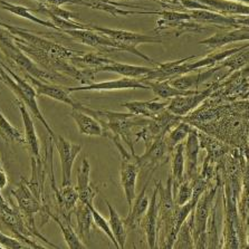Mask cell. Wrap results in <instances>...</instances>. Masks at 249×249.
<instances>
[{
    "label": "cell",
    "instance_id": "1",
    "mask_svg": "<svg viewBox=\"0 0 249 249\" xmlns=\"http://www.w3.org/2000/svg\"><path fill=\"white\" fill-rule=\"evenodd\" d=\"M0 81L15 94L18 101L24 103L27 110L45 126L51 138L54 139L56 137L55 132L53 131L50 123L47 122V120L45 119V116L38 107V103H37V96L38 95H37L35 89L27 81L22 80L20 76H18L13 70H10L8 66L5 65L1 60H0Z\"/></svg>",
    "mask_w": 249,
    "mask_h": 249
},
{
    "label": "cell",
    "instance_id": "2",
    "mask_svg": "<svg viewBox=\"0 0 249 249\" xmlns=\"http://www.w3.org/2000/svg\"><path fill=\"white\" fill-rule=\"evenodd\" d=\"M0 50L5 54L10 62L16 64L24 74H29L36 77L37 80L44 82H57L70 80V77L60 73H52L47 71L37 65L34 60L30 59L27 55L17 46L11 34L6 28L0 27Z\"/></svg>",
    "mask_w": 249,
    "mask_h": 249
},
{
    "label": "cell",
    "instance_id": "3",
    "mask_svg": "<svg viewBox=\"0 0 249 249\" xmlns=\"http://www.w3.org/2000/svg\"><path fill=\"white\" fill-rule=\"evenodd\" d=\"M62 33L66 34L70 37H71L74 40H76L77 43L88 45V46L97 48L101 52H112V51H125L129 52L131 54H134L139 56L140 58L146 60V62L154 63L157 62L146 56L145 54L140 52L137 47H130L125 46V45L116 43L111 38H108L107 36L103 35L99 32H95V30L92 29H65L62 30Z\"/></svg>",
    "mask_w": 249,
    "mask_h": 249
},
{
    "label": "cell",
    "instance_id": "4",
    "mask_svg": "<svg viewBox=\"0 0 249 249\" xmlns=\"http://www.w3.org/2000/svg\"><path fill=\"white\" fill-rule=\"evenodd\" d=\"M220 179H217L216 184H213L210 188H206L198 199L197 205L194 209V241L195 248H206L207 240V224L214 203V197L219 188Z\"/></svg>",
    "mask_w": 249,
    "mask_h": 249
},
{
    "label": "cell",
    "instance_id": "5",
    "mask_svg": "<svg viewBox=\"0 0 249 249\" xmlns=\"http://www.w3.org/2000/svg\"><path fill=\"white\" fill-rule=\"evenodd\" d=\"M0 27L6 28L10 34H13L14 36L18 37L22 40H25L26 43L32 45V46L38 48V50L44 51L47 54H50L53 57H57L66 60H71L73 57L77 55L83 54V52L71 50V48H67L63 45L56 44L54 41L48 40L44 37H39L35 35V34L28 32L24 28L16 27V26L5 24V22H0Z\"/></svg>",
    "mask_w": 249,
    "mask_h": 249
},
{
    "label": "cell",
    "instance_id": "6",
    "mask_svg": "<svg viewBox=\"0 0 249 249\" xmlns=\"http://www.w3.org/2000/svg\"><path fill=\"white\" fill-rule=\"evenodd\" d=\"M89 29L99 32L103 35L107 36L108 38L113 39L116 43L125 45L130 47H138L140 44H161L162 39L158 36H150L143 35V34H138L129 30L122 29H112L107 27H101V26L89 24Z\"/></svg>",
    "mask_w": 249,
    "mask_h": 249
},
{
    "label": "cell",
    "instance_id": "7",
    "mask_svg": "<svg viewBox=\"0 0 249 249\" xmlns=\"http://www.w3.org/2000/svg\"><path fill=\"white\" fill-rule=\"evenodd\" d=\"M54 144L57 149L60 165H62V186H69L71 183V169L74 161L82 151L83 145L71 143L60 135L54 138Z\"/></svg>",
    "mask_w": 249,
    "mask_h": 249
},
{
    "label": "cell",
    "instance_id": "8",
    "mask_svg": "<svg viewBox=\"0 0 249 249\" xmlns=\"http://www.w3.org/2000/svg\"><path fill=\"white\" fill-rule=\"evenodd\" d=\"M191 19L196 20L200 24L206 25H214L218 28H241L248 26V16H245L244 19L232 16H227L216 11L211 10H202V9H194L189 13Z\"/></svg>",
    "mask_w": 249,
    "mask_h": 249
},
{
    "label": "cell",
    "instance_id": "9",
    "mask_svg": "<svg viewBox=\"0 0 249 249\" xmlns=\"http://www.w3.org/2000/svg\"><path fill=\"white\" fill-rule=\"evenodd\" d=\"M216 89L217 84H213L207 89L198 90L197 93L190 94V95L173 97L171 101H169L167 110L171 112L172 114L184 118L188 113H190L192 110L197 108L203 101L208 99Z\"/></svg>",
    "mask_w": 249,
    "mask_h": 249
},
{
    "label": "cell",
    "instance_id": "10",
    "mask_svg": "<svg viewBox=\"0 0 249 249\" xmlns=\"http://www.w3.org/2000/svg\"><path fill=\"white\" fill-rule=\"evenodd\" d=\"M150 89L149 86L139 80V78H130V77H122L120 80L113 81H105V82H93L88 85L75 86V88H65V89L71 93L78 92V90H120V89Z\"/></svg>",
    "mask_w": 249,
    "mask_h": 249
},
{
    "label": "cell",
    "instance_id": "11",
    "mask_svg": "<svg viewBox=\"0 0 249 249\" xmlns=\"http://www.w3.org/2000/svg\"><path fill=\"white\" fill-rule=\"evenodd\" d=\"M135 157L130 156L127 158H122V162H121V184H122L129 208L135 198V186H137V178L140 171Z\"/></svg>",
    "mask_w": 249,
    "mask_h": 249
},
{
    "label": "cell",
    "instance_id": "12",
    "mask_svg": "<svg viewBox=\"0 0 249 249\" xmlns=\"http://www.w3.org/2000/svg\"><path fill=\"white\" fill-rule=\"evenodd\" d=\"M145 146V153L141 157H135V161H137L140 170L143 168H150L151 170L156 169L162 164V161L165 162L170 157L164 137L156 139Z\"/></svg>",
    "mask_w": 249,
    "mask_h": 249
},
{
    "label": "cell",
    "instance_id": "13",
    "mask_svg": "<svg viewBox=\"0 0 249 249\" xmlns=\"http://www.w3.org/2000/svg\"><path fill=\"white\" fill-rule=\"evenodd\" d=\"M25 80L27 81L34 89H35L37 95L48 96L53 100L62 102V103L70 105L71 107H74L75 105L77 104V102H75L73 99H71L70 93L67 92L65 88H63V86H58L54 84V83L39 81L37 80L36 77H34L29 74H25Z\"/></svg>",
    "mask_w": 249,
    "mask_h": 249
},
{
    "label": "cell",
    "instance_id": "14",
    "mask_svg": "<svg viewBox=\"0 0 249 249\" xmlns=\"http://www.w3.org/2000/svg\"><path fill=\"white\" fill-rule=\"evenodd\" d=\"M158 187H154L152 199L149 201L148 209L144 216H143L140 227L144 230L146 236V243L149 248H158Z\"/></svg>",
    "mask_w": 249,
    "mask_h": 249
},
{
    "label": "cell",
    "instance_id": "15",
    "mask_svg": "<svg viewBox=\"0 0 249 249\" xmlns=\"http://www.w3.org/2000/svg\"><path fill=\"white\" fill-rule=\"evenodd\" d=\"M200 150V142L198 138V130L191 127L184 142V159H187V175L184 178L194 180L198 177V154Z\"/></svg>",
    "mask_w": 249,
    "mask_h": 249
},
{
    "label": "cell",
    "instance_id": "16",
    "mask_svg": "<svg viewBox=\"0 0 249 249\" xmlns=\"http://www.w3.org/2000/svg\"><path fill=\"white\" fill-rule=\"evenodd\" d=\"M249 39V28L241 27L235 28L233 30H225V32H218L213 34V36L208 38L202 39L199 41V45H206L213 50H217L222 46H226L230 43H236V41H241Z\"/></svg>",
    "mask_w": 249,
    "mask_h": 249
},
{
    "label": "cell",
    "instance_id": "17",
    "mask_svg": "<svg viewBox=\"0 0 249 249\" xmlns=\"http://www.w3.org/2000/svg\"><path fill=\"white\" fill-rule=\"evenodd\" d=\"M149 182L150 179H148V182L143 187V189L140 192L138 197L135 196L133 202H132V206L129 208V214L123 220L124 226L129 230H135L140 227L142 218L145 214L146 209H148L150 200L146 197V188L149 186Z\"/></svg>",
    "mask_w": 249,
    "mask_h": 249
},
{
    "label": "cell",
    "instance_id": "18",
    "mask_svg": "<svg viewBox=\"0 0 249 249\" xmlns=\"http://www.w3.org/2000/svg\"><path fill=\"white\" fill-rule=\"evenodd\" d=\"M18 108H19L22 123H24L25 144L27 145V149L30 154H32V157L35 158L36 160H40L39 140L38 137H37L33 119L32 116H30V112L27 110V107H25L24 103H21L20 101H18Z\"/></svg>",
    "mask_w": 249,
    "mask_h": 249
},
{
    "label": "cell",
    "instance_id": "19",
    "mask_svg": "<svg viewBox=\"0 0 249 249\" xmlns=\"http://www.w3.org/2000/svg\"><path fill=\"white\" fill-rule=\"evenodd\" d=\"M90 165L86 158L82 161V165L77 172V186L75 187L78 194V200L86 206H93L97 192L89 182Z\"/></svg>",
    "mask_w": 249,
    "mask_h": 249
},
{
    "label": "cell",
    "instance_id": "20",
    "mask_svg": "<svg viewBox=\"0 0 249 249\" xmlns=\"http://www.w3.org/2000/svg\"><path fill=\"white\" fill-rule=\"evenodd\" d=\"M189 20H164L159 19L157 21V27L154 28V33L161 35L163 30H169L168 33H173L176 36H180L186 33H201L207 29V25H202L200 22H194Z\"/></svg>",
    "mask_w": 249,
    "mask_h": 249
},
{
    "label": "cell",
    "instance_id": "21",
    "mask_svg": "<svg viewBox=\"0 0 249 249\" xmlns=\"http://www.w3.org/2000/svg\"><path fill=\"white\" fill-rule=\"evenodd\" d=\"M168 104H169V100H165L163 102H158L156 100H153V101H146V102L131 101V102H125V103H122L121 105L124 107H126L132 114L144 116V118H148V119H153L154 116L159 114L160 112L165 110L168 107Z\"/></svg>",
    "mask_w": 249,
    "mask_h": 249
},
{
    "label": "cell",
    "instance_id": "22",
    "mask_svg": "<svg viewBox=\"0 0 249 249\" xmlns=\"http://www.w3.org/2000/svg\"><path fill=\"white\" fill-rule=\"evenodd\" d=\"M202 5L209 7L211 11L222 15H245L248 16V3H243L235 0H197Z\"/></svg>",
    "mask_w": 249,
    "mask_h": 249
},
{
    "label": "cell",
    "instance_id": "23",
    "mask_svg": "<svg viewBox=\"0 0 249 249\" xmlns=\"http://www.w3.org/2000/svg\"><path fill=\"white\" fill-rule=\"evenodd\" d=\"M140 80V78H139ZM143 84L149 86L150 89H152L154 95L158 99L162 100H170L173 99V97L177 96H184V95H190V94L197 93V89H191V90H184V89H179L172 86L169 83V80L164 81H144L140 80Z\"/></svg>",
    "mask_w": 249,
    "mask_h": 249
},
{
    "label": "cell",
    "instance_id": "24",
    "mask_svg": "<svg viewBox=\"0 0 249 249\" xmlns=\"http://www.w3.org/2000/svg\"><path fill=\"white\" fill-rule=\"evenodd\" d=\"M71 116L76 123L81 134L89 135V137H102L103 135V129H102L101 124L90 115L73 107Z\"/></svg>",
    "mask_w": 249,
    "mask_h": 249
},
{
    "label": "cell",
    "instance_id": "25",
    "mask_svg": "<svg viewBox=\"0 0 249 249\" xmlns=\"http://www.w3.org/2000/svg\"><path fill=\"white\" fill-rule=\"evenodd\" d=\"M184 142H180L171 154V179H172V194L175 195L179 184L184 180Z\"/></svg>",
    "mask_w": 249,
    "mask_h": 249
},
{
    "label": "cell",
    "instance_id": "26",
    "mask_svg": "<svg viewBox=\"0 0 249 249\" xmlns=\"http://www.w3.org/2000/svg\"><path fill=\"white\" fill-rule=\"evenodd\" d=\"M54 191L58 206L63 210L62 216L65 219L70 220V213L73 211L74 207L78 202V194L76 188L71 186V183L69 186H62V188L58 190L56 189V186L54 183Z\"/></svg>",
    "mask_w": 249,
    "mask_h": 249
},
{
    "label": "cell",
    "instance_id": "27",
    "mask_svg": "<svg viewBox=\"0 0 249 249\" xmlns=\"http://www.w3.org/2000/svg\"><path fill=\"white\" fill-rule=\"evenodd\" d=\"M220 66L214 67L213 70H209L207 71H200L198 74L195 75H180V76H177L176 78H171L169 80V83L175 88L179 89H184V90H191V89H198V86L203 83L205 81L208 80V78L213 75L216 71H219Z\"/></svg>",
    "mask_w": 249,
    "mask_h": 249
},
{
    "label": "cell",
    "instance_id": "28",
    "mask_svg": "<svg viewBox=\"0 0 249 249\" xmlns=\"http://www.w3.org/2000/svg\"><path fill=\"white\" fill-rule=\"evenodd\" d=\"M73 211L75 213L77 220V231L83 243L88 241L90 238V229H92L93 216L90 213L89 207L78 200L76 206L74 207Z\"/></svg>",
    "mask_w": 249,
    "mask_h": 249
},
{
    "label": "cell",
    "instance_id": "29",
    "mask_svg": "<svg viewBox=\"0 0 249 249\" xmlns=\"http://www.w3.org/2000/svg\"><path fill=\"white\" fill-rule=\"evenodd\" d=\"M151 71H152L151 67L130 65V64H122L118 62H113L112 64L102 66L97 70V71H112V73L120 74L124 77L130 78H142L144 77L146 74L150 73Z\"/></svg>",
    "mask_w": 249,
    "mask_h": 249
},
{
    "label": "cell",
    "instance_id": "30",
    "mask_svg": "<svg viewBox=\"0 0 249 249\" xmlns=\"http://www.w3.org/2000/svg\"><path fill=\"white\" fill-rule=\"evenodd\" d=\"M248 47V44L245 45L244 47H237V48H232V50H228L225 52H218V53H211V54L207 55L206 57H203L201 59L197 60V62H188V71H194L196 70L202 69V67H213L214 65H217L218 63H221L225 58L229 57L230 55L235 54V53H238L240 51L245 50V48Z\"/></svg>",
    "mask_w": 249,
    "mask_h": 249
},
{
    "label": "cell",
    "instance_id": "31",
    "mask_svg": "<svg viewBox=\"0 0 249 249\" xmlns=\"http://www.w3.org/2000/svg\"><path fill=\"white\" fill-rule=\"evenodd\" d=\"M172 248H195L194 241V210L188 216L177 235V238Z\"/></svg>",
    "mask_w": 249,
    "mask_h": 249
},
{
    "label": "cell",
    "instance_id": "32",
    "mask_svg": "<svg viewBox=\"0 0 249 249\" xmlns=\"http://www.w3.org/2000/svg\"><path fill=\"white\" fill-rule=\"evenodd\" d=\"M104 201L107 206L108 213H110V220H108V225H110V228L112 230L113 235H114L116 241H118L120 249H123L124 246H125V241H126V228L125 226H124L122 218H121L120 214L118 213V211L113 208V206L107 201V199H105Z\"/></svg>",
    "mask_w": 249,
    "mask_h": 249
},
{
    "label": "cell",
    "instance_id": "33",
    "mask_svg": "<svg viewBox=\"0 0 249 249\" xmlns=\"http://www.w3.org/2000/svg\"><path fill=\"white\" fill-rule=\"evenodd\" d=\"M0 6L2 7V9L9 11V13L16 15V16H19L21 18H25V19H28L30 21L35 22V24L45 26V27L54 28L56 30H58V28L56 27V26L53 24L52 21L43 20V19H40V18H38V17L34 16V15L29 11V9L26 8V7H24V6L15 5V3H11V2H8V1H3V0H1V1H0Z\"/></svg>",
    "mask_w": 249,
    "mask_h": 249
},
{
    "label": "cell",
    "instance_id": "34",
    "mask_svg": "<svg viewBox=\"0 0 249 249\" xmlns=\"http://www.w3.org/2000/svg\"><path fill=\"white\" fill-rule=\"evenodd\" d=\"M50 216L56 222H57V225L59 226L60 231H62L63 236H64V239H65L66 244H67V247H69L70 249H84V248H88V246H86V245L83 244V241L80 238V236H78L77 233L74 231V229L71 227L70 220L64 221V218H63V220H60L57 216H53L52 213H50Z\"/></svg>",
    "mask_w": 249,
    "mask_h": 249
},
{
    "label": "cell",
    "instance_id": "35",
    "mask_svg": "<svg viewBox=\"0 0 249 249\" xmlns=\"http://www.w3.org/2000/svg\"><path fill=\"white\" fill-rule=\"evenodd\" d=\"M191 124L181 121V122L170 130L167 134L164 135V141L167 144V149L169 154H171L172 150L179 144L180 142H183V140L187 138L188 133L191 130Z\"/></svg>",
    "mask_w": 249,
    "mask_h": 249
},
{
    "label": "cell",
    "instance_id": "36",
    "mask_svg": "<svg viewBox=\"0 0 249 249\" xmlns=\"http://www.w3.org/2000/svg\"><path fill=\"white\" fill-rule=\"evenodd\" d=\"M70 62L75 66H76L77 64L89 66L97 71L100 67L112 64L114 60L104 57V56H102L101 54H95V53H83L81 55L75 56V57L71 58Z\"/></svg>",
    "mask_w": 249,
    "mask_h": 249
},
{
    "label": "cell",
    "instance_id": "37",
    "mask_svg": "<svg viewBox=\"0 0 249 249\" xmlns=\"http://www.w3.org/2000/svg\"><path fill=\"white\" fill-rule=\"evenodd\" d=\"M0 137L7 143H18L25 144L24 133L17 127L11 125L9 121L5 118V115L0 112Z\"/></svg>",
    "mask_w": 249,
    "mask_h": 249
},
{
    "label": "cell",
    "instance_id": "38",
    "mask_svg": "<svg viewBox=\"0 0 249 249\" xmlns=\"http://www.w3.org/2000/svg\"><path fill=\"white\" fill-rule=\"evenodd\" d=\"M35 11L39 14H43L46 16V15H54L56 17L63 18V19L67 20H74L76 21L77 18H80L77 14L73 13V11H69L66 9H62L60 6L52 5V3H46V2H39L38 8L35 9Z\"/></svg>",
    "mask_w": 249,
    "mask_h": 249
},
{
    "label": "cell",
    "instance_id": "39",
    "mask_svg": "<svg viewBox=\"0 0 249 249\" xmlns=\"http://www.w3.org/2000/svg\"><path fill=\"white\" fill-rule=\"evenodd\" d=\"M194 180L184 178L182 182L179 184L176 194L173 195L176 206H183L184 203H187L191 199L192 194H194Z\"/></svg>",
    "mask_w": 249,
    "mask_h": 249
},
{
    "label": "cell",
    "instance_id": "40",
    "mask_svg": "<svg viewBox=\"0 0 249 249\" xmlns=\"http://www.w3.org/2000/svg\"><path fill=\"white\" fill-rule=\"evenodd\" d=\"M248 50V48H247ZM243 52L240 51L238 53H235V54L230 55L229 57L225 58L222 60V64L220 65V69H224V67H228L229 71H235L239 70L244 65H247L248 63V52Z\"/></svg>",
    "mask_w": 249,
    "mask_h": 249
},
{
    "label": "cell",
    "instance_id": "41",
    "mask_svg": "<svg viewBox=\"0 0 249 249\" xmlns=\"http://www.w3.org/2000/svg\"><path fill=\"white\" fill-rule=\"evenodd\" d=\"M89 209H90V213H92L94 224H95L97 227H99L102 230V231H103L105 235L107 236V238L112 241L113 245H114L116 248H120L118 241H116L114 235H113V232H112V230L110 228V225H108L107 220H105V218L102 216V214L99 213V211H97L95 208H94V205L93 206H89Z\"/></svg>",
    "mask_w": 249,
    "mask_h": 249
},
{
    "label": "cell",
    "instance_id": "42",
    "mask_svg": "<svg viewBox=\"0 0 249 249\" xmlns=\"http://www.w3.org/2000/svg\"><path fill=\"white\" fill-rule=\"evenodd\" d=\"M0 247L7 249H18L24 248L25 246L18 239L11 238V237L5 235V233L0 232Z\"/></svg>",
    "mask_w": 249,
    "mask_h": 249
},
{
    "label": "cell",
    "instance_id": "43",
    "mask_svg": "<svg viewBox=\"0 0 249 249\" xmlns=\"http://www.w3.org/2000/svg\"><path fill=\"white\" fill-rule=\"evenodd\" d=\"M44 2L52 3V5L62 6V5H83L90 7V3L88 0H44Z\"/></svg>",
    "mask_w": 249,
    "mask_h": 249
},
{
    "label": "cell",
    "instance_id": "44",
    "mask_svg": "<svg viewBox=\"0 0 249 249\" xmlns=\"http://www.w3.org/2000/svg\"><path fill=\"white\" fill-rule=\"evenodd\" d=\"M7 183H8V179H7V176L3 170H0V190L6 188Z\"/></svg>",
    "mask_w": 249,
    "mask_h": 249
},
{
    "label": "cell",
    "instance_id": "45",
    "mask_svg": "<svg viewBox=\"0 0 249 249\" xmlns=\"http://www.w3.org/2000/svg\"><path fill=\"white\" fill-rule=\"evenodd\" d=\"M235 1H240V2H244V3H248V0H235Z\"/></svg>",
    "mask_w": 249,
    "mask_h": 249
},
{
    "label": "cell",
    "instance_id": "46",
    "mask_svg": "<svg viewBox=\"0 0 249 249\" xmlns=\"http://www.w3.org/2000/svg\"><path fill=\"white\" fill-rule=\"evenodd\" d=\"M37 1H39V2H44V0H37Z\"/></svg>",
    "mask_w": 249,
    "mask_h": 249
},
{
    "label": "cell",
    "instance_id": "47",
    "mask_svg": "<svg viewBox=\"0 0 249 249\" xmlns=\"http://www.w3.org/2000/svg\"><path fill=\"white\" fill-rule=\"evenodd\" d=\"M0 248H1V247H0Z\"/></svg>",
    "mask_w": 249,
    "mask_h": 249
}]
</instances>
